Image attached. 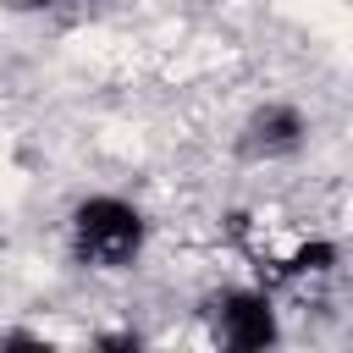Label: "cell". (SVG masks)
<instances>
[{
  "label": "cell",
  "instance_id": "obj_1",
  "mask_svg": "<svg viewBox=\"0 0 353 353\" xmlns=\"http://www.w3.org/2000/svg\"><path fill=\"white\" fill-rule=\"evenodd\" d=\"M143 243H149V215L121 199V193H88L72 204L66 215V248H72V265L94 270V276H121L143 259Z\"/></svg>",
  "mask_w": 353,
  "mask_h": 353
},
{
  "label": "cell",
  "instance_id": "obj_2",
  "mask_svg": "<svg viewBox=\"0 0 353 353\" xmlns=\"http://www.w3.org/2000/svg\"><path fill=\"white\" fill-rule=\"evenodd\" d=\"M210 331L232 353H265V347H276L281 320H276V303L265 287H226L210 298Z\"/></svg>",
  "mask_w": 353,
  "mask_h": 353
},
{
  "label": "cell",
  "instance_id": "obj_3",
  "mask_svg": "<svg viewBox=\"0 0 353 353\" xmlns=\"http://www.w3.org/2000/svg\"><path fill=\"white\" fill-rule=\"evenodd\" d=\"M309 143V116L287 99H265L248 110L243 132H237V149L248 160H292L298 149Z\"/></svg>",
  "mask_w": 353,
  "mask_h": 353
},
{
  "label": "cell",
  "instance_id": "obj_4",
  "mask_svg": "<svg viewBox=\"0 0 353 353\" xmlns=\"http://www.w3.org/2000/svg\"><path fill=\"white\" fill-rule=\"evenodd\" d=\"M336 259H342V248H336L331 237H314V243H298V248L276 265V276H325Z\"/></svg>",
  "mask_w": 353,
  "mask_h": 353
},
{
  "label": "cell",
  "instance_id": "obj_5",
  "mask_svg": "<svg viewBox=\"0 0 353 353\" xmlns=\"http://www.w3.org/2000/svg\"><path fill=\"white\" fill-rule=\"evenodd\" d=\"M6 11H55V6H66V0H0Z\"/></svg>",
  "mask_w": 353,
  "mask_h": 353
},
{
  "label": "cell",
  "instance_id": "obj_6",
  "mask_svg": "<svg viewBox=\"0 0 353 353\" xmlns=\"http://www.w3.org/2000/svg\"><path fill=\"white\" fill-rule=\"evenodd\" d=\"M99 347H138V331H110L99 336Z\"/></svg>",
  "mask_w": 353,
  "mask_h": 353
}]
</instances>
